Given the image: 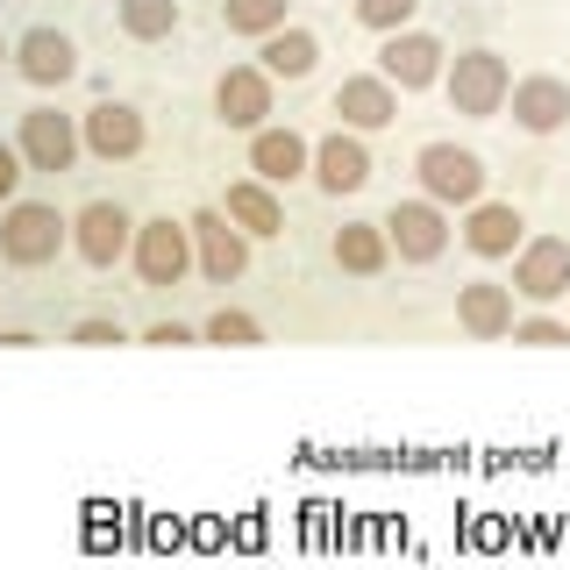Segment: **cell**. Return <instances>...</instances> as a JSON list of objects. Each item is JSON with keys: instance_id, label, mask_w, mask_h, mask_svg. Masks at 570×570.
Returning <instances> with one entry per match:
<instances>
[{"instance_id": "4316f807", "label": "cell", "mask_w": 570, "mask_h": 570, "mask_svg": "<svg viewBox=\"0 0 570 570\" xmlns=\"http://www.w3.org/2000/svg\"><path fill=\"white\" fill-rule=\"evenodd\" d=\"M513 343H528V350H557V343H570V321H549V314L513 321Z\"/></svg>"}, {"instance_id": "4dcf8cb0", "label": "cell", "mask_w": 570, "mask_h": 570, "mask_svg": "<svg viewBox=\"0 0 570 570\" xmlns=\"http://www.w3.org/2000/svg\"><path fill=\"white\" fill-rule=\"evenodd\" d=\"M8 58H14V43H8V36H0V65H8Z\"/></svg>"}, {"instance_id": "e0dca14e", "label": "cell", "mask_w": 570, "mask_h": 570, "mask_svg": "<svg viewBox=\"0 0 570 570\" xmlns=\"http://www.w3.org/2000/svg\"><path fill=\"white\" fill-rule=\"evenodd\" d=\"M14 71H22L29 86H65L71 71H79V50H71V36H58V29H29L22 43H14Z\"/></svg>"}, {"instance_id": "9a60e30c", "label": "cell", "mask_w": 570, "mask_h": 570, "mask_svg": "<svg viewBox=\"0 0 570 570\" xmlns=\"http://www.w3.org/2000/svg\"><path fill=\"white\" fill-rule=\"evenodd\" d=\"M86 150H94V157H107V165H121V157H136L142 150V115H136V107L129 100H100L94 107V115H86Z\"/></svg>"}, {"instance_id": "7c38bea8", "label": "cell", "mask_w": 570, "mask_h": 570, "mask_svg": "<svg viewBox=\"0 0 570 570\" xmlns=\"http://www.w3.org/2000/svg\"><path fill=\"white\" fill-rule=\"evenodd\" d=\"M314 186L335 193V200H343V193H364V186H371V150H364L350 129L321 136V142H314Z\"/></svg>"}, {"instance_id": "cb8c5ba5", "label": "cell", "mask_w": 570, "mask_h": 570, "mask_svg": "<svg viewBox=\"0 0 570 570\" xmlns=\"http://www.w3.org/2000/svg\"><path fill=\"white\" fill-rule=\"evenodd\" d=\"M228 36H272L285 29V0H222Z\"/></svg>"}, {"instance_id": "5b68a950", "label": "cell", "mask_w": 570, "mask_h": 570, "mask_svg": "<svg viewBox=\"0 0 570 570\" xmlns=\"http://www.w3.org/2000/svg\"><path fill=\"white\" fill-rule=\"evenodd\" d=\"M186 228H193V257H200V272H207L214 285H236V278L249 272V243H243V228L228 222L222 207H200Z\"/></svg>"}, {"instance_id": "3957f363", "label": "cell", "mask_w": 570, "mask_h": 570, "mask_svg": "<svg viewBox=\"0 0 570 570\" xmlns=\"http://www.w3.org/2000/svg\"><path fill=\"white\" fill-rule=\"evenodd\" d=\"M428 200L442 207H478V193H485V165H478L471 150H456V142H428V150L414 157Z\"/></svg>"}, {"instance_id": "9c48e42d", "label": "cell", "mask_w": 570, "mask_h": 570, "mask_svg": "<svg viewBox=\"0 0 570 570\" xmlns=\"http://www.w3.org/2000/svg\"><path fill=\"white\" fill-rule=\"evenodd\" d=\"M379 71L400 86V94H421V86L442 79V43L428 29H392L385 50H379Z\"/></svg>"}, {"instance_id": "d4e9b609", "label": "cell", "mask_w": 570, "mask_h": 570, "mask_svg": "<svg viewBox=\"0 0 570 570\" xmlns=\"http://www.w3.org/2000/svg\"><path fill=\"white\" fill-rule=\"evenodd\" d=\"M207 343H222V350H257V343H264V321L243 314V307H222V314L207 321Z\"/></svg>"}, {"instance_id": "484cf974", "label": "cell", "mask_w": 570, "mask_h": 570, "mask_svg": "<svg viewBox=\"0 0 570 570\" xmlns=\"http://www.w3.org/2000/svg\"><path fill=\"white\" fill-rule=\"evenodd\" d=\"M414 8H421V0H356V22L379 29V36H392V29L414 22Z\"/></svg>"}, {"instance_id": "7402d4cb", "label": "cell", "mask_w": 570, "mask_h": 570, "mask_svg": "<svg viewBox=\"0 0 570 570\" xmlns=\"http://www.w3.org/2000/svg\"><path fill=\"white\" fill-rule=\"evenodd\" d=\"M257 58H264V71H272V79H307L314 58H321V43H314L307 29H272Z\"/></svg>"}, {"instance_id": "6da1fadb", "label": "cell", "mask_w": 570, "mask_h": 570, "mask_svg": "<svg viewBox=\"0 0 570 570\" xmlns=\"http://www.w3.org/2000/svg\"><path fill=\"white\" fill-rule=\"evenodd\" d=\"M65 236H71V222L58 207H43V200H14L8 214H0V257L8 264H50L65 249Z\"/></svg>"}, {"instance_id": "603a6c76", "label": "cell", "mask_w": 570, "mask_h": 570, "mask_svg": "<svg viewBox=\"0 0 570 570\" xmlns=\"http://www.w3.org/2000/svg\"><path fill=\"white\" fill-rule=\"evenodd\" d=\"M121 29L136 43H157V36L178 29V0H121Z\"/></svg>"}, {"instance_id": "4fadbf2b", "label": "cell", "mask_w": 570, "mask_h": 570, "mask_svg": "<svg viewBox=\"0 0 570 570\" xmlns=\"http://www.w3.org/2000/svg\"><path fill=\"white\" fill-rule=\"evenodd\" d=\"M249 171L264 186H293L299 171H314V142L293 129H249Z\"/></svg>"}, {"instance_id": "52a82bcc", "label": "cell", "mask_w": 570, "mask_h": 570, "mask_svg": "<svg viewBox=\"0 0 570 570\" xmlns=\"http://www.w3.org/2000/svg\"><path fill=\"white\" fill-rule=\"evenodd\" d=\"M79 129H71V115L58 107H29L22 115V136H14V150H22L29 171H71V157H79Z\"/></svg>"}, {"instance_id": "ac0fdd59", "label": "cell", "mask_w": 570, "mask_h": 570, "mask_svg": "<svg viewBox=\"0 0 570 570\" xmlns=\"http://www.w3.org/2000/svg\"><path fill=\"white\" fill-rule=\"evenodd\" d=\"M507 100H513V121H521L528 136H549V129H563V121H570V86H563V79H549V71L521 79Z\"/></svg>"}, {"instance_id": "8992f818", "label": "cell", "mask_w": 570, "mask_h": 570, "mask_svg": "<svg viewBox=\"0 0 570 570\" xmlns=\"http://www.w3.org/2000/svg\"><path fill=\"white\" fill-rule=\"evenodd\" d=\"M513 293L534 299V307H549V299L570 293V243L563 236H534L513 249Z\"/></svg>"}, {"instance_id": "ba28073f", "label": "cell", "mask_w": 570, "mask_h": 570, "mask_svg": "<svg viewBox=\"0 0 570 570\" xmlns=\"http://www.w3.org/2000/svg\"><path fill=\"white\" fill-rule=\"evenodd\" d=\"M385 236L406 264H435L450 249V222H442V200H400L385 214Z\"/></svg>"}, {"instance_id": "30bf717a", "label": "cell", "mask_w": 570, "mask_h": 570, "mask_svg": "<svg viewBox=\"0 0 570 570\" xmlns=\"http://www.w3.org/2000/svg\"><path fill=\"white\" fill-rule=\"evenodd\" d=\"M214 107H222L228 129H264V115H272V71L264 65H228L222 86H214Z\"/></svg>"}, {"instance_id": "f1b7e54d", "label": "cell", "mask_w": 570, "mask_h": 570, "mask_svg": "<svg viewBox=\"0 0 570 570\" xmlns=\"http://www.w3.org/2000/svg\"><path fill=\"white\" fill-rule=\"evenodd\" d=\"M14 186H22V150L0 142V200H14Z\"/></svg>"}, {"instance_id": "83f0119b", "label": "cell", "mask_w": 570, "mask_h": 570, "mask_svg": "<svg viewBox=\"0 0 570 570\" xmlns=\"http://www.w3.org/2000/svg\"><path fill=\"white\" fill-rule=\"evenodd\" d=\"M71 343H79V350H115L121 343V328H115V321H79V328H71Z\"/></svg>"}, {"instance_id": "f546056e", "label": "cell", "mask_w": 570, "mask_h": 570, "mask_svg": "<svg viewBox=\"0 0 570 570\" xmlns=\"http://www.w3.org/2000/svg\"><path fill=\"white\" fill-rule=\"evenodd\" d=\"M142 343H157V350H178V343H193V328H186V321H157V328L142 335Z\"/></svg>"}, {"instance_id": "2e32d148", "label": "cell", "mask_w": 570, "mask_h": 570, "mask_svg": "<svg viewBox=\"0 0 570 570\" xmlns=\"http://www.w3.org/2000/svg\"><path fill=\"white\" fill-rule=\"evenodd\" d=\"M335 115H343L350 129H385V121H400V94H392L385 71H364V79L335 86Z\"/></svg>"}, {"instance_id": "8fae6325", "label": "cell", "mask_w": 570, "mask_h": 570, "mask_svg": "<svg viewBox=\"0 0 570 570\" xmlns=\"http://www.w3.org/2000/svg\"><path fill=\"white\" fill-rule=\"evenodd\" d=\"M129 214H121L115 200H94V207H79V222H71V243H79V257L86 264H121V249H136V236H129Z\"/></svg>"}, {"instance_id": "d6986e66", "label": "cell", "mask_w": 570, "mask_h": 570, "mask_svg": "<svg viewBox=\"0 0 570 570\" xmlns=\"http://www.w3.org/2000/svg\"><path fill=\"white\" fill-rule=\"evenodd\" d=\"M463 243H471L478 257H513V249L528 243L521 207H507V200H478V207H471V222H463Z\"/></svg>"}, {"instance_id": "5bb4252c", "label": "cell", "mask_w": 570, "mask_h": 570, "mask_svg": "<svg viewBox=\"0 0 570 570\" xmlns=\"http://www.w3.org/2000/svg\"><path fill=\"white\" fill-rule=\"evenodd\" d=\"M456 321H463V335H478V343H499V335H513V285L471 278V285L456 293Z\"/></svg>"}, {"instance_id": "44dd1931", "label": "cell", "mask_w": 570, "mask_h": 570, "mask_svg": "<svg viewBox=\"0 0 570 570\" xmlns=\"http://www.w3.org/2000/svg\"><path fill=\"white\" fill-rule=\"evenodd\" d=\"M385 257H392L385 222H343V228H335V264H343V272L379 278V272H385Z\"/></svg>"}, {"instance_id": "ffe728a7", "label": "cell", "mask_w": 570, "mask_h": 570, "mask_svg": "<svg viewBox=\"0 0 570 570\" xmlns=\"http://www.w3.org/2000/svg\"><path fill=\"white\" fill-rule=\"evenodd\" d=\"M222 214L243 228V236H285V207L272 200V186H264V178H236Z\"/></svg>"}, {"instance_id": "277c9868", "label": "cell", "mask_w": 570, "mask_h": 570, "mask_svg": "<svg viewBox=\"0 0 570 570\" xmlns=\"http://www.w3.org/2000/svg\"><path fill=\"white\" fill-rule=\"evenodd\" d=\"M193 272V228L171 222V214H157V222L136 228V278L142 285H178Z\"/></svg>"}, {"instance_id": "7a4b0ae2", "label": "cell", "mask_w": 570, "mask_h": 570, "mask_svg": "<svg viewBox=\"0 0 570 570\" xmlns=\"http://www.w3.org/2000/svg\"><path fill=\"white\" fill-rule=\"evenodd\" d=\"M442 86H450V107H456V115L485 121V115H499V107H507L513 71H507V58H499V50H463Z\"/></svg>"}]
</instances>
